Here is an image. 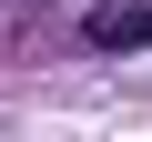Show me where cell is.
Instances as JSON below:
<instances>
[{"mask_svg": "<svg viewBox=\"0 0 152 142\" xmlns=\"http://www.w3.org/2000/svg\"><path fill=\"white\" fill-rule=\"evenodd\" d=\"M81 41L91 51H142L152 41V0H102V10L81 20Z\"/></svg>", "mask_w": 152, "mask_h": 142, "instance_id": "6da1fadb", "label": "cell"}]
</instances>
